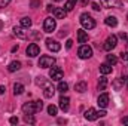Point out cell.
<instances>
[{
	"mask_svg": "<svg viewBox=\"0 0 128 126\" xmlns=\"http://www.w3.org/2000/svg\"><path fill=\"white\" fill-rule=\"evenodd\" d=\"M43 108V102L42 101H34V102H26L22 105V113L24 114H34L37 111H40Z\"/></svg>",
	"mask_w": 128,
	"mask_h": 126,
	"instance_id": "1",
	"label": "cell"
},
{
	"mask_svg": "<svg viewBox=\"0 0 128 126\" xmlns=\"http://www.w3.org/2000/svg\"><path fill=\"white\" fill-rule=\"evenodd\" d=\"M79 21H80V24H82V27H84L85 30H91V28L96 27V21H94V18H92L91 15H88V13H82Z\"/></svg>",
	"mask_w": 128,
	"mask_h": 126,
	"instance_id": "2",
	"label": "cell"
},
{
	"mask_svg": "<svg viewBox=\"0 0 128 126\" xmlns=\"http://www.w3.org/2000/svg\"><path fill=\"white\" fill-rule=\"evenodd\" d=\"M49 77L52 79V82H60L64 77V71L60 67H52V68L49 70Z\"/></svg>",
	"mask_w": 128,
	"mask_h": 126,
	"instance_id": "3",
	"label": "cell"
},
{
	"mask_svg": "<svg viewBox=\"0 0 128 126\" xmlns=\"http://www.w3.org/2000/svg\"><path fill=\"white\" fill-rule=\"evenodd\" d=\"M116 43H118V37H116L115 34H112V36H109V37L106 39V42H104V45H103V49L107 51V52H110L112 49H115Z\"/></svg>",
	"mask_w": 128,
	"mask_h": 126,
	"instance_id": "4",
	"label": "cell"
},
{
	"mask_svg": "<svg viewBox=\"0 0 128 126\" xmlns=\"http://www.w3.org/2000/svg\"><path fill=\"white\" fill-rule=\"evenodd\" d=\"M55 64V58H52V57H49V55H43V57H40V60H39V67L40 68H49V67H52Z\"/></svg>",
	"mask_w": 128,
	"mask_h": 126,
	"instance_id": "5",
	"label": "cell"
},
{
	"mask_svg": "<svg viewBox=\"0 0 128 126\" xmlns=\"http://www.w3.org/2000/svg\"><path fill=\"white\" fill-rule=\"evenodd\" d=\"M78 55H79L80 60H88V58L92 57V49L90 46H86V45H82L79 48V51H78Z\"/></svg>",
	"mask_w": 128,
	"mask_h": 126,
	"instance_id": "6",
	"label": "cell"
},
{
	"mask_svg": "<svg viewBox=\"0 0 128 126\" xmlns=\"http://www.w3.org/2000/svg\"><path fill=\"white\" fill-rule=\"evenodd\" d=\"M57 28V21H55V18H46L45 19V22H43V30L46 33H52L54 30Z\"/></svg>",
	"mask_w": 128,
	"mask_h": 126,
	"instance_id": "7",
	"label": "cell"
},
{
	"mask_svg": "<svg viewBox=\"0 0 128 126\" xmlns=\"http://www.w3.org/2000/svg\"><path fill=\"white\" fill-rule=\"evenodd\" d=\"M27 57H30V58H34V57H37L39 54H40V48L36 45V43H32V45H28V48H27Z\"/></svg>",
	"mask_w": 128,
	"mask_h": 126,
	"instance_id": "8",
	"label": "cell"
},
{
	"mask_svg": "<svg viewBox=\"0 0 128 126\" xmlns=\"http://www.w3.org/2000/svg\"><path fill=\"white\" fill-rule=\"evenodd\" d=\"M14 34L20 39H27L28 37V31H26V27H22V25H18V27L15 25L14 27Z\"/></svg>",
	"mask_w": 128,
	"mask_h": 126,
	"instance_id": "9",
	"label": "cell"
},
{
	"mask_svg": "<svg viewBox=\"0 0 128 126\" xmlns=\"http://www.w3.org/2000/svg\"><path fill=\"white\" fill-rule=\"evenodd\" d=\"M104 7H122L121 0H100Z\"/></svg>",
	"mask_w": 128,
	"mask_h": 126,
	"instance_id": "10",
	"label": "cell"
},
{
	"mask_svg": "<svg viewBox=\"0 0 128 126\" xmlns=\"http://www.w3.org/2000/svg\"><path fill=\"white\" fill-rule=\"evenodd\" d=\"M46 46H48V49L52 51V52H58V51L61 49L60 43H58L57 40H52V39H46Z\"/></svg>",
	"mask_w": 128,
	"mask_h": 126,
	"instance_id": "11",
	"label": "cell"
},
{
	"mask_svg": "<svg viewBox=\"0 0 128 126\" xmlns=\"http://www.w3.org/2000/svg\"><path fill=\"white\" fill-rule=\"evenodd\" d=\"M85 119L90 120V122L97 120V119H98V111H97L96 108H88V110L85 111Z\"/></svg>",
	"mask_w": 128,
	"mask_h": 126,
	"instance_id": "12",
	"label": "cell"
},
{
	"mask_svg": "<svg viewBox=\"0 0 128 126\" xmlns=\"http://www.w3.org/2000/svg\"><path fill=\"white\" fill-rule=\"evenodd\" d=\"M98 105L101 107V108H106L107 105H109V95L107 94H101L100 96H98Z\"/></svg>",
	"mask_w": 128,
	"mask_h": 126,
	"instance_id": "13",
	"label": "cell"
},
{
	"mask_svg": "<svg viewBox=\"0 0 128 126\" xmlns=\"http://www.w3.org/2000/svg\"><path fill=\"white\" fill-rule=\"evenodd\" d=\"M52 13H54V16H55V19H64L66 15H67V10H66V9H61V7H55Z\"/></svg>",
	"mask_w": 128,
	"mask_h": 126,
	"instance_id": "14",
	"label": "cell"
},
{
	"mask_svg": "<svg viewBox=\"0 0 128 126\" xmlns=\"http://www.w3.org/2000/svg\"><path fill=\"white\" fill-rule=\"evenodd\" d=\"M68 107H70V98L61 96V98H60V108H61L63 111H68Z\"/></svg>",
	"mask_w": 128,
	"mask_h": 126,
	"instance_id": "15",
	"label": "cell"
},
{
	"mask_svg": "<svg viewBox=\"0 0 128 126\" xmlns=\"http://www.w3.org/2000/svg\"><path fill=\"white\" fill-rule=\"evenodd\" d=\"M86 89H88L86 82H78V83L74 85V91H76V92H79V94H84Z\"/></svg>",
	"mask_w": 128,
	"mask_h": 126,
	"instance_id": "16",
	"label": "cell"
},
{
	"mask_svg": "<svg viewBox=\"0 0 128 126\" xmlns=\"http://www.w3.org/2000/svg\"><path fill=\"white\" fill-rule=\"evenodd\" d=\"M36 85H37V86H42V88L45 89V88H48V86H51L52 83H51L49 80H46L45 77H37V79H36Z\"/></svg>",
	"mask_w": 128,
	"mask_h": 126,
	"instance_id": "17",
	"label": "cell"
},
{
	"mask_svg": "<svg viewBox=\"0 0 128 126\" xmlns=\"http://www.w3.org/2000/svg\"><path fill=\"white\" fill-rule=\"evenodd\" d=\"M78 42L79 43H86L88 42V34L85 30H78Z\"/></svg>",
	"mask_w": 128,
	"mask_h": 126,
	"instance_id": "18",
	"label": "cell"
},
{
	"mask_svg": "<svg viewBox=\"0 0 128 126\" xmlns=\"http://www.w3.org/2000/svg\"><path fill=\"white\" fill-rule=\"evenodd\" d=\"M100 73L104 74V76H106V74H110V73H112V65L109 63L101 64V65H100Z\"/></svg>",
	"mask_w": 128,
	"mask_h": 126,
	"instance_id": "19",
	"label": "cell"
},
{
	"mask_svg": "<svg viewBox=\"0 0 128 126\" xmlns=\"http://www.w3.org/2000/svg\"><path fill=\"white\" fill-rule=\"evenodd\" d=\"M43 95H45V98H52V96L55 95V88H54L52 85H51V86H48V88H45Z\"/></svg>",
	"mask_w": 128,
	"mask_h": 126,
	"instance_id": "20",
	"label": "cell"
},
{
	"mask_svg": "<svg viewBox=\"0 0 128 126\" xmlns=\"http://www.w3.org/2000/svg\"><path fill=\"white\" fill-rule=\"evenodd\" d=\"M20 68H21V63H20V61H12V63L9 64V67H8V70H9L10 73L18 71Z\"/></svg>",
	"mask_w": 128,
	"mask_h": 126,
	"instance_id": "21",
	"label": "cell"
},
{
	"mask_svg": "<svg viewBox=\"0 0 128 126\" xmlns=\"http://www.w3.org/2000/svg\"><path fill=\"white\" fill-rule=\"evenodd\" d=\"M104 22H106V25H109V27H116V25H118V19H116L115 16H107V18L104 19Z\"/></svg>",
	"mask_w": 128,
	"mask_h": 126,
	"instance_id": "22",
	"label": "cell"
},
{
	"mask_svg": "<svg viewBox=\"0 0 128 126\" xmlns=\"http://www.w3.org/2000/svg\"><path fill=\"white\" fill-rule=\"evenodd\" d=\"M107 83H109V82H107V79H106L104 76H103V77H100V80H98V86H97V88H98V91H104V89H106V86H107Z\"/></svg>",
	"mask_w": 128,
	"mask_h": 126,
	"instance_id": "23",
	"label": "cell"
},
{
	"mask_svg": "<svg viewBox=\"0 0 128 126\" xmlns=\"http://www.w3.org/2000/svg\"><path fill=\"white\" fill-rule=\"evenodd\" d=\"M76 3H78V0H67V3H66V6H64V9L68 12V10H73L74 7H76Z\"/></svg>",
	"mask_w": 128,
	"mask_h": 126,
	"instance_id": "24",
	"label": "cell"
},
{
	"mask_svg": "<svg viewBox=\"0 0 128 126\" xmlns=\"http://www.w3.org/2000/svg\"><path fill=\"white\" fill-rule=\"evenodd\" d=\"M24 92V85H21V83H15L14 85V94L15 95H21Z\"/></svg>",
	"mask_w": 128,
	"mask_h": 126,
	"instance_id": "25",
	"label": "cell"
},
{
	"mask_svg": "<svg viewBox=\"0 0 128 126\" xmlns=\"http://www.w3.org/2000/svg\"><path fill=\"white\" fill-rule=\"evenodd\" d=\"M122 86H124V80H122V79H116V80L113 82V88H115V91H121Z\"/></svg>",
	"mask_w": 128,
	"mask_h": 126,
	"instance_id": "26",
	"label": "cell"
},
{
	"mask_svg": "<svg viewBox=\"0 0 128 126\" xmlns=\"http://www.w3.org/2000/svg\"><path fill=\"white\" fill-rule=\"evenodd\" d=\"M24 122L26 123H36V119H34V116L33 114H24Z\"/></svg>",
	"mask_w": 128,
	"mask_h": 126,
	"instance_id": "27",
	"label": "cell"
},
{
	"mask_svg": "<svg viewBox=\"0 0 128 126\" xmlns=\"http://www.w3.org/2000/svg\"><path fill=\"white\" fill-rule=\"evenodd\" d=\"M67 89H68V85H67L66 82H60V83H58V91H60L61 94L67 92Z\"/></svg>",
	"mask_w": 128,
	"mask_h": 126,
	"instance_id": "28",
	"label": "cell"
},
{
	"mask_svg": "<svg viewBox=\"0 0 128 126\" xmlns=\"http://www.w3.org/2000/svg\"><path fill=\"white\" fill-rule=\"evenodd\" d=\"M21 25H22V27H26V28L32 27V19H30V18H27V16H26V18H22V19H21Z\"/></svg>",
	"mask_w": 128,
	"mask_h": 126,
	"instance_id": "29",
	"label": "cell"
},
{
	"mask_svg": "<svg viewBox=\"0 0 128 126\" xmlns=\"http://www.w3.org/2000/svg\"><path fill=\"white\" fill-rule=\"evenodd\" d=\"M57 111H58V108H57L55 105L51 104V105L48 107V114H49V116H57Z\"/></svg>",
	"mask_w": 128,
	"mask_h": 126,
	"instance_id": "30",
	"label": "cell"
},
{
	"mask_svg": "<svg viewBox=\"0 0 128 126\" xmlns=\"http://www.w3.org/2000/svg\"><path fill=\"white\" fill-rule=\"evenodd\" d=\"M107 63L110 64V65H115V64L118 63V58L115 55H107Z\"/></svg>",
	"mask_w": 128,
	"mask_h": 126,
	"instance_id": "31",
	"label": "cell"
},
{
	"mask_svg": "<svg viewBox=\"0 0 128 126\" xmlns=\"http://www.w3.org/2000/svg\"><path fill=\"white\" fill-rule=\"evenodd\" d=\"M121 60H122V61H128V51L121 52Z\"/></svg>",
	"mask_w": 128,
	"mask_h": 126,
	"instance_id": "32",
	"label": "cell"
},
{
	"mask_svg": "<svg viewBox=\"0 0 128 126\" xmlns=\"http://www.w3.org/2000/svg\"><path fill=\"white\" fill-rule=\"evenodd\" d=\"M10 3V0H0V7H4Z\"/></svg>",
	"mask_w": 128,
	"mask_h": 126,
	"instance_id": "33",
	"label": "cell"
},
{
	"mask_svg": "<svg viewBox=\"0 0 128 126\" xmlns=\"http://www.w3.org/2000/svg\"><path fill=\"white\" fill-rule=\"evenodd\" d=\"M42 0H32V7H37V4H40Z\"/></svg>",
	"mask_w": 128,
	"mask_h": 126,
	"instance_id": "34",
	"label": "cell"
},
{
	"mask_svg": "<svg viewBox=\"0 0 128 126\" xmlns=\"http://www.w3.org/2000/svg\"><path fill=\"white\" fill-rule=\"evenodd\" d=\"M72 46H73V40H70V39H68V40L66 42V48H67V49H70Z\"/></svg>",
	"mask_w": 128,
	"mask_h": 126,
	"instance_id": "35",
	"label": "cell"
},
{
	"mask_svg": "<svg viewBox=\"0 0 128 126\" xmlns=\"http://www.w3.org/2000/svg\"><path fill=\"white\" fill-rule=\"evenodd\" d=\"M9 122H10L12 125H16V123H18V117H10V119H9Z\"/></svg>",
	"mask_w": 128,
	"mask_h": 126,
	"instance_id": "36",
	"label": "cell"
},
{
	"mask_svg": "<svg viewBox=\"0 0 128 126\" xmlns=\"http://www.w3.org/2000/svg\"><path fill=\"white\" fill-rule=\"evenodd\" d=\"M92 9H94V10H100L101 7H100V4H98V3H92Z\"/></svg>",
	"mask_w": 128,
	"mask_h": 126,
	"instance_id": "37",
	"label": "cell"
},
{
	"mask_svg": "<svg viewBox=\"0 0 128 126\" xmlns=\"http://www.w3.org/2000/svg\"><path fill=\"white\" fill-rule=\"evenodd\" d=\"M54 9H55V7H54L52 4H48V6H46V10H48V12H54Z\"/></svg>",
	"mask_w": 128,
	"mask_h": 126,
	"instance_id": "38",
	"label": "cell"
},
{
	"mask_svg": "<svg viewBox=\"0 0 128 126\" xmlns=\"http://www.w3.org/2000/svg\"><path fill=\"white\" fill-rule=\"evenodd\" d=\"M106 114H107V113H106L104 110H101V111H98V117H104Z\"/></svg>",
	"mask_w": 128,
	"mask_h": 126,
	"instance_id": "39",
	"label": "cell"
},
{
	"mask_svg": "<svg viewBox=\"0 0 128 126\" xmlns=\"http://www.w3.org/2000/svg\"><path fill=\"white\" fill-rule=\"evenodd\" d=\"M119 37H121L122 40H127V34H125V33H121V34H119Z\"/></svg>",
	"mask_w": 128,
	"mask_h": 126,
	"instance_id": "40",
	"label": "cell"
},
{
	"mask_svg": "<svg viewBox=\"0 0 128 126\" xmlns=\"http://www.w3.org/2000/svg\"><path fill=\"white\" fill-rule=\"evenodd\" d=\"M4 91H6V88H4V86H0V95L4 94Z\"/></svg>",
	"mask_w": 128,
	"mask_h": 126,
	"instance_id": "41",
	"label": "cell"
},
{
	"mask_svg": "<svg viewBox=\"0 0 128 126\" xmlns=\"http://www.w3.org/2000/svg\"><path fill=\"white\" fill-rule=\"evenodd\" d=\"M122 123H124V125H128V117H124V119H122Z\"/></svg>",
	"mask_w": 128,
	"mask_h": 126,
	"instance_id": "42",
	"label": "cell"
},
{
	"mask_svg": "<svg viewBox=\"0 0 128 126\" xmlns=\"http://www.w3.org/2000/svg\"><path fill=\"white\" fill-rule=\"evenodd\" d=\"M124 80H125V88L128 89V76H127V79H124Z\"/></svg>",
	"mask_w": 128,
	"mask_h": 126,
	"instance_id": "43",
	"label": "cell"
},
{
	"mask_svg": "<svg viewBox=\"0 0 128 126\" xmlns=\"http://www.w3.org/2000/svg\"><path fill=\"white\" fill-rule=\"evenodd\" d=\"M2 28H3V21H0V31H2Z\"/></svg>",
	"mask_w": 128,
	"mask_h": 126,
	"instance_id": "44",
	"label": "cell"
},
{
	"mask_svg": "<svg viewBox=\"0 0 128 126\" xmlns=\"http://www.w3.org/2000/svg\"><path fill=\"white\" fill-rule=\"evenodd\" d=\"M54 1H61V0H54Z\"/></svg>",
	"mask_w": 128,
	"mask_h": 126,
	"instance_id": "45",
	"label": "cell"
},
{
	"mask_svg": "<svg viewBox=\"0 0 128 126\" xmlns=\"http://www.w3.org/2000/svg\"><path fill=\"white\" fill-rule=\"evenodd\" d=\"M127 18H128V15H127Z\"/></svg>",
	"mask_w": 128,
	"mask_h": 126,
	"instance_id": "46",
	"label": "cell"
}]
</instances>
